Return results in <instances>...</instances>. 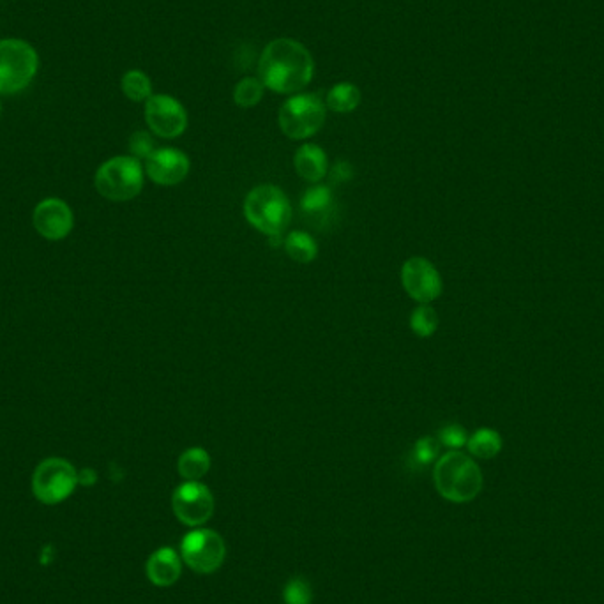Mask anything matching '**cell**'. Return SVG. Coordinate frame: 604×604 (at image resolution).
I'll list each match as a JSON object with an SVG mask.
<instances>
[{"label": "cell", "instance_id": "6da1fadb", "mask_svg": "<svg viewBox=\"0 0 604 604\" xmlns=\"http://www.w3.org/2000/svg\"><path fill=\"white\" fill-rule=\"evenodd\" d=\"M315 75V61L306 46L290 38L274 39L258 61V78L265 89L278 94H299Z\"/></svg>", "mask_w": 604, "mask_h": 604}, {"label": "cell", "instance_id": "7a4b0ae2", "mask_svg": "<svg viewBox=\"0 0 604 604\" xmlns=\"http://www.w3.org/2000/svg\"><path fill=\"white\" fill-rule=\"evenodd\" d=\"M433 479L438 493L454 504L470 502L483 490V472L479 465L460 451H449L438 458Z\"/></svg>", "mask_w": 604, "mask_h": 604}, {"label": "cell", "instance_id": "3957f363", "mask_svg": "<svg viewBox=\"0 0 604 604\" xmlns=\"http://www.w3.org/2000/svg\"><path fill=\"white\" fill-rule=\"evenodd\" d=\"M244 216L258 232L267 237H281L290 223L292 207L278 186L262 184L251 189L244 200Z\"/></svg>", "mask_w": 604, "mask_h": 604}, {"label": "cell", "instance_id": "277c9868", "mask_svg": "<svg viewBox=\"0 0 604 604\" xmlns=\"http://www.w3.org/2000/svg\"><path fill=\"white\" fill-rule=\"evenodd\" d=\"M94 186L106 200L128 202L142 193L144 167L133 156H115L98 168Z\"/></svg>", "mask_w": 604, "mask_h": 604}, {"label": "cell", "instance_id": "5b68a950", "mask_svg": "<svg viewBox=\"0 0 604 604\" xmlns=\"http://www.w3.org/2000/svg\"><path fill=\"white\" fill-rule=\"evenodd\" d=\"M39 57L23 39H0V94H18L38 75Z\"/></svg>", "mask_w": 604, "mask_h": 604}, {"label": "cell", "instance_id": "8992f818", "mask_svg": "<svg viewBox=\"0 0 604 604\" xmlns=\"http://www.w3.org/2000/svg\"><path fill=\"white\" fill-rule=\"evenodd\" d=\"M325 122V105L315 94H294L280 110V128L292 140H306Z\"/></svg>", "mask_w": 604, "mask_h": 604}, {"label": "cell", "instance_id": "52a82bcc", "mask_svg": "<svg viewBox=\"0 0 604 604\" xmlns=\"http://www.w3.org/2000/svg\"><path fill=\"white\" fill-rule=\"evenodd\" d=\"M78 484V472L68 460L48 458L41 461L32 476V491L43 504H61L71 497Z\"/></svg>", "mask_w": 604, "mask_h": 604}, {"label": "cell", "instance_id": "ba28073f", "mask_svg": "<svg viewBox=\"0 0 604 604\" xmlns=\"http://www.w3.org/2000/svg\"><path fill=\"white\" fill-rule=\"evenodd\" d=\"M182 559L195 573L211 574L218 571L227 557V546L218 532L197 529L184 536L181 543Z\"/></svg>", "mask_w": 604, "mask_h": 604}, {"label": "cell", "instance_id": "9c48e42d", "mask_svg": "<svg viewBox=\"0 0 604 604\" xmlns=\"http://www.w3.org/2000/svg\"><path fill=\"white\" fill-rule=\"evenodd\" d=\"M172 509L177 520L188 527H200L214 514V497L200 481H186L172 495Z\"/></svg>", "mask_w": 604, "mask_h": 604}, {"label": "cell", "instance_id": "30bf717a", "mask_svg": "<svg viewBox=\"0 0 604 604\" xmlns=\"http://www.w3.org/2000/svg\"><path fill=\"white\" fill-rule=\"evenodd\" d=\"M145 122L154 135L177 138L188 128V112L168 94H152L145 101Z\"/></svg>", "mask_w": 604, "mask_h": 604}, {"label": "cell", "instance_id": "8fae6325", "mask_svg": "<svg viewBox=\"0 0 604 604\" xmlns=\"http://www.w3.org/2000/svg\"><path fill=\"white\" fill-rule=\"evenodd\" d=\"M401 283L405 292L421 304L435 301L442 294V278L437 267L423 257L408 258L401 267Z\"/></svg>", "mask_w": 604, "mask_h": 604}, {"label": "cell", "instance_id": "7c38bea8", "mask_svg": "<svg viewBox=\"0 0 604 604\" xmlns=\"http://www.w3.org/2000/svg\"><path fill=\"white\" fill-rule=\"evenodd\" d=\"M32 223L41 237H45L48 241H61L71 234L75 218L71 207L64 200L46 198L36 205Z\"/></svg>", "mask_w": 604, "mask_h": 604}, {"label": "cell", "instance_id": "4fadbf2b", "mask_svg": "<svg viewBox=\"0 0 604 604\" xmlns=\"http://www.w3.org/2000/svg\"><path fill=\"white\" fill-rule=\"evenodd\" d=\"M189 158L177 149H156L145 161V172L159 186H177L189 174Z\"/></svg>", "mask_w": 604, "mask_h": 604}, {"label": "cell", "instance_id": "5bb4252c", "mask_svg": "<svg viewBox=\"0 0 604 604\" xmlns=\"http://www.w3.org/2000/svg\"><path fill=\"white\" fill-rule=\"evenodd\" d=\"M147 578L158 587H170L181 578L182 564L174 548L163 546L147 560Z\"/></svg>", "mask_w": 604, "mask_h": 604}, {"label": "cell", "instance_id": "9a60e30c", "mask_svg": "<svg viewBox=\"0 0 604 604\" xmlns=\"http://www.w3.org/2000/svg\"><path fill=\"white\" fill-rule=\"evenodd\" d=\"M295 170L304 181L320 182L329 172V161L322 147L315 144L302 145L295 152Z\"/></svg>", "mask_w": 604, "mask_h": 604}, {"label": "cell", "instance_id": "2e32d148", "mask_svg": "<svg viewBox=\"0 0 604 604\" xmlns=\"http://www.w3.org/2000/svg\"><path fill=\"white\" fill-rule=\"evenodd\" d=\"M333 193L327 186H313L301 198V209L311 225L324 227L333 211Z\"/></svg>", "mask_w": 604, "mask_h": 604}, {"label": "cell", "instance_id": "e0dca14e", "mask_svg": "<svg viewBox=\"0 0 604 604\" xmlns=\"http://www.w3.org/2000/svg\"><path fill=\"white\" fill-rule=\"evenodd\" d=\"M211 469V456L202 447H191L181 454L177 470L186 481H200Z\"/></svg>", "mask_w": 604, "mask_h": 604}, {"label": "cell", "instance_id": "ac0fdd59", "mask_svg": "<svg viewBox=\"0 0 604 604\" xmlns=\"http://www.w3.org/2000/svg\"><path fill=\"white\" fill-rule=\"evenodd\" d=\"M361 103V91L359 87L350 82H341L334 85L331 91L327 92L325 105L331 108L336 114H350Z\"/></svg>", "mask_w": 604, "mask_h": 604}, {"label": "cell", "instance_id": "d6986e66", "mask_svg": "<svg viewBox=\"0 0 604 604\" xmlns=\"http://www.w3.org/2000/svg\"><path fill=\"white\" fill-rule=\"evenodd\" d=\"M467 447L472 456L481 460H491L502 451V437L495 430L481 428L469 438Z\"/></svg>", "mask_w": 604, "mask_h": 604}, {"label": "cell", "instance_id": "ffe728a7", "mask_svg": "<svg viewBox=\"0 0 604 604\" xmlns=\"http://www.w3.org/2000/svg\"><path fill=\"white\" fill-rule=\"evenodd\" d=\"M285 251H287L288 257L297 264H311L318 255L315 239L310 234H304L299 230L288 235L287 241H285Z\"/></svg>", "mask_w": 604, "mask_h": 604}, {"label": "cell", "instance_id": "44dd1931", "mask_svg": "<svg viewBox=\"0 0 604 604\" xmlns=\"http://www.w3.org/2000/svg\"><path fill=\"white\" fill-rule=\"evenodd\" d=\"M121 87L124 96L135 103H145L152 96L151 78L140 69H131L122 76Z\"/></svg>", "mask_w": 604, "mask_h": 604}, {"label": "cell", "instance_id": "7402d4cb", "mask_svg": "<svg viewBox=\"0 0 604 604\" xmlns=\"http://www.w3.org/2000/svg\"><path fill=\"white\" fill-rule=\"evenodd\" d=\"M264 91L265 85L262 84L260 78H255V76L242 78L241 82L235 85V105L241 106V108H253L264 98Z\"/></svg>", "mask_w": 604, "mask_h": 604}, {"label": "cell", "instance_id": "603a6c76", "mask_svg": "<svg viewBox=\"0 0 604 604\" xmlns=\"http://www.w3.org/2000/svg\"><path fill=\"white\" fill-rule=\"evenodd\" d=\"M410 329L412 333L419 336V338H430L433 334L437 333L438 329V315L437 311L433 310L428 304H421L419 308L412 311V317H410Z\"/></svg>", "mask_w": 604, "mask_h": 604}, {"label": "cell", "instance_id": "cb8c5ba5", "mask_svg": "<svg viewBox=\"0 0 604 604\" xmlns=\"http://www.w3.org/2000/svg\"><path fill=\"white\" fill-rule=\"evenodd\" d=\"M283 601L285 604H311L313 590L310 583L302 578H292L283 590Z\"/></svg>", "mask_w": 604, "mask_h": 604}, {"label": "cell", "instance_id": "d4e9b609", "mask_svg": "<svg viewBox=\"0 0 604 604\" xmlns=\"http://www.w3.org/2000/svg\"><path fill=\"white\" fill-rule=\"evenodd\" d=\"M438 442L440 446L449 447L453 451H460L461 447L467 446L469 435L460 424H449L446 428L438 431Z\"/></svg>", "mask_w": 604, "mask_h": 604}, {"label": "cell", "instance_id": "484cf974", "mask_svg": "<svg viewBox=\"0 0 604 604\" xmlns=\"http://www.w3.org/2000/svg\"><path fill=\"white\" fill-rule=\"evenodd\" d=\"M438 453H440V442L435 437L419 438L414 447V458L419 465L433 463L437 460Z\"/></svg>", "mask_w": 604, "mask_h": 604}, {"label": "cell", "instance_id": "4316f807", "mask_svg": "<svg viewBox=\"0 0 604 604\" xmlns=\"http://www.w3.org/2000/svg\"><path fill=\"white\" fill-rule=\"evenodd\" d=\"M129 151L133 154V158L138 159H149L154 149V140L147 131H136L135 135L129 138Z\"/></svg>", "mask_w": 604, "mask_h": 604}, {"label": "cell", "instance_id": "83f0119b", "mask_svg": "<svg viewBox=\"0 0 604 604\" xmlns=\"http://www.w3.org/2000/svg\"><path fill=\"white\" fill-rule=\"evenodd\" d=\"M352 175H354L352 165H350L348 161H338V163L334 165L333 170H331V181L347 182L352 179Z\"/></svg>", "mask_w": 604, "mask_h": 604}, {"label": "cell", "instance_id": "f1b7e54d", "mask_svg": "<svg viewBox=\"0 0 604 604\" xmlns=\"http://www.w3.org/2000/svg\"><path fill=\"white\" fill-rule=\"evenodd\" d=\"M96 481V474L92 472V470H84L80 476H78V483L87 484V486H91Z\"/></svg>", "mask_w": 604, "mask_h": 604}]
</instances>
